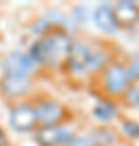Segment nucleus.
I'll use <instances>...</instances> for the list:
<instances>
[{"mask_svg":"<svg viewBox=\"0 0 139 146\" xmlns=\"http://www.w3.org/2000/svg\"><path fill=\"white\" fill-rule=\"evenodd\" d=\"M115 20L118 29H133L139 23V5L134 2H117L113 3Z\"/></svg>","mask_w":139,"mask_h":146,"instance_id":"9","label":"nucleus"},{"mask_svg":"<svg viewBox=\"0 0 139 146\" xmlns=\"http://www.w3.org/2000/svg\"><path fill=\"white\" fill-rule=\"evenodd\" d=\"M117 114H118L117 102H112V101L99 99V102L94 106V109H92V115L96 117V120H99L103 125L110 123L117 117Z\"/></svg>","mask_w":139,"mask_h":146,"instance_id":"12","label":"nucleus"},{"mask_svg":"<svg viewBox=\"0 0 139 146\" xmlns=\"http://www.w3.org/2000/svg\"><path fill=\"white\" fill-rule=\"evenodd\" d=\"M34 106L39 127H55V125H70L74 119V112L70 106L60 99L49 94H37L29 98Z\"/></svg>","mask_w":139,"mask_h":146,"instance_id":"3","label":"nucleus"},{"mask_svg":"<svg viewBox=\"0 0 139 146\" xmlns=\"http://www.w3.org/2000/svg\"><path fill=\"white\" fill-rule=\"evenodd\" d=\"M94 41H86V39H73L71 52L68 58L67 72L71 76H86V67L88 60L92 50Z\"/></svg>","mask_w":139,"mask_h":146,"instance_id":"7","label":"nucleus"},{"mask_svg":"<svg viewBox=\"0 0 139 146\" xmlns=\"http://www.w3.org/2000/svg\"><path fill=\"white\" fill-rule=\"evenodd\" d=\"M67 146H97V143H96L92 131H91V133H84V135L74 133V136L68 141Z\"/></svg>","mask_w":139,"mask_h":146,"instance_id":"15","label":"nucleus"},{"mask_svg":"<svg viewBox=\"0 0 139 146\" xmlns=\"http://www.w3.org/2000/svg\"><path fill=\"white\" fill-rule=\"evenodd\" d=\"M73 37L63 26L50 25L29 47V57L37 68L50 73H65L71 52Z\"/></svg>","mask_w":139,"mask_h":146,"instance_id":"1","label":"nucleus"},{"mask_svg":"<svg viewBox=\"0 0 139 146\" xmlns=\"http://www.w3.org/2000/svg\"><path fill=\"white\" fill-rule=\"evenodd\" d=\"M74 133L70 125L39 127L34 131V140L39 146H67Z\"/></svg>","mask_w":139,"mask_h":146,"instance_id":"8","label":"nucleus"},{"mask_svg":"<svg viewBox=\"0 0 139 146\" xmlns=\"http://www.w3.org/2000/svg\"><path fill=\"white\" fill-rule=\"evenodd\" d=\"M121 131L128 138L138 140L139 138V122L138 120H133V119H125L121 122Z\"/></svg>","mask_w":139,"mask_h":146,"instance_id":"14","label":"nucleus"},{"mask_svg":"<svg viewBox=\"0 0 139 146\" xmlns=\"http://www.w3.org/2000/svg\"><path fill=\"white\" fill-rule=\"evenodd\" d=\"M89 84L99 99L112 101L118 104L131 84L126 62L120 55H117L99 75L89 80Z\"/></svg>","mask_w":139,"mask_h":146,"instance_id":"2","label":"nucleus"},{"mask_svg":"<svg viewBox=\"0 0 139 146\" xmlns=\"http://www.w3.org/2000/svg\"><path fill=\"white\" fill-rule=\"evenodd\" d=\"M8 122L11 128L18 133H34L39 128V123H37L36 110L31 99L10 104Z\"/></svg>","mask_w":139,"mask_h":146,"instance_id":"5","label":"nucleus"},{"mask_svg":"<svg viewBox=\"0 0 139 146\" xmlns=\"http://www.w3.org/2000/svg\"><path fill=\"white\" fill-rule=\"evenodd\" d=\"M120 104L123 107H129V109L139 107V80L129 84V88L126 89L123 98L120 99Z\"/></svg>","mask_w":139,"mask_h":146,"instance_id":"13","label":"nucleus"},{"mask_svg":"<svg viewBox=\"0 0 139 146\" xmlns=\"http://www.w3.org/2000/svg\"><path fill=\"white\" fill-rule=\"evenodd\" d=\"M94 23H96V26L100 29L102 33L108 34V36H112L115 34L118 29V25H117V20H115V13H113V7L108 5V3H102V5H99L96 10H94Z\"/></svg>","mask_w":139,"mask_h":146,"instance_id":"11","label":"nucleus"},{"mask_svg":"<svg viewBox=\"0 0 139 146\" xmlns=\"http://www.w3.org/2000/svg\"><path fill=\"white\" fill-rule=\"evenodd\" d=\"M36 68V63L32 62L28 52H11L3 60V72L8 73H21V75L32 76Z\"/></svg>","mask_w":139,"mask_h":146,"instance_id":"10","label":"nucleus"},{"mask_svg":"<svg viewBox=\"0 0 139 146\" xmlns=\"http://www.w3.org/2000/svg\"><path fill=\"white\" fill-rule=\"evenodd\" d=\"M34 91V78L29 75L3 72L0 76V96L10 104L29 99Z\"/></svg>","mask_w":139,"mask_h":146,"instance_id":"4","label":"nucleus"},{"mask_svg":"<svg viewBox=\"0 0 139 146\" xmlns=\"http://www.w3.org/2000/svg\"><path fill=\"white\" fill-rule=\"evenodd\" d=\"M117 55L118 54L115 52L113 46L110 42L94 41L92 50H91V55H89V60H88V67H86V78L91 80L96 75H99Z\"/></svg>","mask_w":139,"mask_h":146,"instance_id":"6","label":"nucleus"}]
</instances>
